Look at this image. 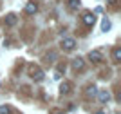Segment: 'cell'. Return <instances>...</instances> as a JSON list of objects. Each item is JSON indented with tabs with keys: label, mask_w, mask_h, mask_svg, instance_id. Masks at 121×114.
Instances as JSON below:
<instances>
[{
	"label": "cell",
	"mask_w": 121,
	"mask_h": 114,
	"mask_svg": "<svg viewBox=\"0 0 121 114\" xmlns=\"http://www.w3.org/2000/svg\"><path fill=\"white\" fill-rule=\"evenodd\" d=\"M29 76L33 80H36V82H40V80H43V71H42L40 67H36V65H31L29 67Z\"/></svg>",
	"instance_id": "6da1fadb"
},
{
	"label": "cell",
	"mask_w": 121,
	"mask_h": 114,
	"mask_svg": "<svg viewBox=\"0 0 121 114\" xmlns=\"http://www.w3.org/2000/svg\"><path fill=\"white\" fill-rule=\"evenodd\" d=\"M61 47H63L65 51H72L76 47V40L74 38H63L61 40Z\"/></svg>",
	"instance_id": "7a4b0ae2"
},
{
	"label": "cell",
	"mask_w": 121,
	"mask_h": 114,
	"mask_svg": "<svg viewBox=\"0 0 121 114\" xmlns=\"http://www.w3.org/2000/svg\"><path fill=\"white\" fill-rule=\"evenodd\" d=\"M81 20H83V24H85L87 27H92V25H94V22H96V16L92 15V13H85Z\"/></svg>",
	"instance_id": "3957f363"
},
{
	"label": "cell",
	"mask_w": 121,
	"mask_h": 114,
	"mask_svg": "<svg viewBox=\"0 0 121 114\" xmlns=\"http://www.w3.org/2000/svg\"><path fill=\"white\" fill-rule=\"evenodd\" d=\"M89 58H91L92 62H101V60H103V53H101V51H98V49H94V51H91V53H89Z\"/></svg>",
	"instance_id": "277c9868"
},
{
	"label": "cell",
	"mask_w": 121,
	"mask_h": 114,
	"mask_svg": "<svg viewBox=\"0 0 121 114\" xmlns=\"http://www.w3.org/2000/svg\"><path fill=\"white\" fill-rule=\"evenodd\" d=\"M36 11H38V4H36V2H27V5H25V13H27V15H35Z\"/></svg>",
	"instance_id": "5b68a950"
},
{
	"label": "cell",
	"mask_w": 121,
	"mask_h": 114,
	"mask_svg": "<svg viewBox=\"0 0 121 114\" xmlns=\"http://www.w3.org/2000/svg\"><path fill=\"white\" fill-rule=\"evenodd\" d=\"M83 67H85V62H83L81 58H74V60H72V69H76V71H81Z\"/></svg>",
	"instance_id": "8992f818"
},
{
	"label": "cell",
	"mask_w": 121,
	"mask_h": 114,
	"mask_svg": "<svg viewBox=\"0 0 121 114\" xmlns=\"http://www.w3.org/2000/svg\"><path fill=\"white\" fill-rule=\"evenodd\" d=\"M98 98H99V101H101V103H107V101L110 100V92H108V91H99Z\"/></svg>",
	"instance_id": "52a82bcc"
},
{
	"label": "cell",
	"mask_w": 121,
	"mask_h": 114,
	"mask_svg": "<svg viewBox=\"0 0 121 114\" xmlns=\"http://www.w3.org/2000/svg\"><path fill=\"white\" fill-rule=\"evenodd\" d=\"M71 92V83L69 82H63V83L60 85V94L63 96V94H69Z\"/></svg>",
	"instance_id": "ba28073f"
},
{
	"label": "cell",
	"mask_w": 121,
	"mask_h": 114,
	"mask_svg": "<svg viewBox=\"0 0 121 114\" xmlns=\"http://www.w3.org/2000/svg\"><path fill=\"white\" fill-rule=\"evenodd\" d=\"M4 24L5 25H15L16 24V15H13V13L7 15V16H5V20H4Z\"/></svg>",
	"instance_id": "9c48e42d"
},
{
	"label": "cell",
	"mask_w": 121,
	"mask_h": 114,
	"mask_svg": "<svg viewBox=\"0 0 121 114\" xmlns=\"http://www.w3.org/2000/svg\"><path fill=\"white\" fill-rule=\"evenodd\" d=\"M112 60H114L116 64H117V62H121V49H119V47H116V49L112 51Z\"/></svg>",
	"instance_id": "30bf717a"
},
{
	"label": "cell",
	"mask_w": 121,
	"mask_h": 114,
	"mask_svg": "<svg viewBox=\"0 0 121 114\" xmlns=\"http://www.w3.org/2000/svg\"><path fill=\"white\" fill-rule=\"evenodd\" d=\"M108 29H110V20L103 18V22H101V31H105V33H107Z\"/></svg>",
	"instance_id": "8fae6325"
},
{
	"label": "cell",
	"mask_w": 121,
	"mask_h": 114,
	"mask_svg": "<svg viewBox=\"0 0 121 114\" xmlns=\"http://www.w3.org/2000/svg\"><path fill=\"white\" fill-rule=\"evenodd\" d=\"M69 7H71L72 11H76L80 7V0H69Z\"/></svg>",
	"instance_id": "7c38bea8"
},
{
	"label": "cell",
	"mask_w": 121,
	"mask_h": 114,
	"mask_svg": "<svg viewBox=\"0 0 121 114\" xmlns=\"http://www.w3.org/2000/svg\"><path fill=\"white\" fill-rule=\"evenodd\" d=\"M9 112H11V109L7 105H2V107H0V114H9Z\"/></svg>",
	"instance_id": "4fadbf2b"
},
{
	"label": "cell",
	"mask_w": 121,
	"mask_h": 114,
	"mask_svg": "<svg viewBox=\"0 0 121 114\" xmlns=\"http://www.w3.org/2000/svg\"><path fill=\"white\" fill-rule=\"evenodd\" d=\"M96 89H98V87H96V85H92V87H89V91H87V92H89V94H96Z\"/></svg>",
	"instance_id": "5bb4252c"
},
{
	"label": "cell",
	"mask_w": 121,
	"mask_h": 114,
	"mask_svg": "<svg viewBox=\"0 0 121 114\" xmlns=\"http://www.w3.org/2000/svg\"><path fill=\"white\" fill-rule=\"evenodd\" d=\"M96 114H107V112H105V110H99V112H96Z\"/></svg>",
	"instance_id": "9a60e30c"
},
{
	"label": "cell",
	"mask_w": 121,
	"mask_h": 114,
	"mask_svg": "<svg viewBox=\"0 0 121 114\" xmlns=\"http://www.w3.org/2000/svg\"><path fill=\"white\" fill-rule=\"evenodd\" d=\"M107 2H116V0H107Z\"/></svg>",
	"instance_id": "2e32d148"
},
{
	"label": "cell",
	"mask_w": 121,
	"mask_h": 114,
	"mask_svg": "<svg viewBox=\"0 0 121 114\" xmlns=\"http://www.w3.org/2000/svg\"><path fill=\"white\" fill-rule=\"evenodd\" d=\"M54 114H61V112H54Z\"/></svg>",
	"instance_id": "e0dca14e"
}]
</instances>
